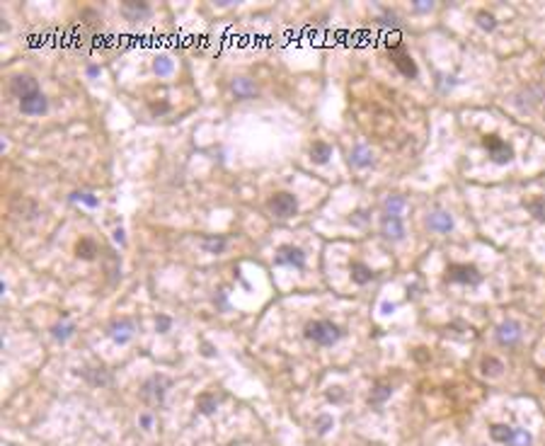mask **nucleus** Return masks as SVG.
Returning a JSON list of instances; mask_svg holds the SVG:
<instances>
[{"label":"nucleus","instance_id":"1","mask_svg":"<svg viewBox=\"0 0 545 446\" xmlns=\"http://www.w3.org/2000/svg\"><path fill=\"white\" fill-rule=\"evenodd\" d=\"M306 337L310 342L323 344V347H330L342 337V330L330 320H313L306 325Z\"/></svg>","mask_w":545,"mask_h":446},{"label":"nucleus","instance_id":"2","mask_svg":"<svg viewBox=\"0 0 545 446\" xmlns=\"http://www.w3.org/2000/svg\"><path fill=\"white\" fill-rule=\"evenodd\" d=\"M267 206H269V211H272L276 218H291V216H296V211H298L296 197L289 194V192H276V194L267 201Z\"/></svg>","mask_w":545,"mask_h":446},{"label":"nucleus","instance_id":"3","mask_svg":"<svg viewBox=\"0 0 545 446\" xmlns=\"http://www.w3.org/2000/svg\"><path fill=\"white\" fill-rule=\"evenodd\" d=\"M482 274L477 272V267L473 265H451L446 269V282H458V284H480Z\"/></svg>","mask_w":545,"mask_h":446},{"label":"nucleus","instance_id":"4","mask_svg":"<svg viewBox=\"0 0 545 446\" xmlns=\"http://www.w3.org/2000/svg\"><path fill=\"white\" fill-rule=\"evenodd\" d=\"M167 388H170V381L158 374V376H153L151 381H145V386L141 388V395H143L148 403H162Z\"/></svg>","mask_w":545,"mask_h":446},{"label":"nucleus","instance_id":"5","mask_svg":"<svg viewBox=\"0 0 545 446\" xmlns=\"http://www.w3.org/2000/svg\"><path fill=\"white\" fill-rule=\"evenodd\" d=\"M46 109H49V100H46V95L39 92V90L20 100V112L27 114V117H39V114H44Z\"/></svg>","mask_w":545,"mask_h":446},{"label":"nucleus","instance_id":"6","mask_svg":"<svg viewBox=\"0 0 545 446\" xmlns=\"http://www.w3.org/2000/svg\"><path fill=\"white\" fill-rule=\"evenodd\" d=\"M485 148L494 163H509L511 160V146L499 136H485Z\"/></svg>","mask_w":545,"mask_h":446},{"label":"nucleus","instance_id":"7","mask_svg":"<svg viewBox=\"0 0 545 446\" xmlns=\"http://www.w3.org/2000/svg\"><path fill=\"white\" fill-rule=\"evenodd\" d=\"M274 262L276 265H291V267H296V269H303L306 255L298 248H293V245H281L279 252H276V257H274Z\"/></svg>","mask_w":545,"mask_h":446},{"label":"nucleus","instance_id":"8","mask_svg":"<svg viewBox=\"0 0 545 446\" xmlns=\"http://www.w3.org/2000/svg\"><path fill=\"white\" fill-rule=\"evenodd\" d=\"M39 87H36V80L34 78H29V76H15L12 80H10V92L15 95V97H27V95H32V92H36Z\"/></svg>","mask_w":545,"mask_h":446},{"label":"nucleus","instance_id":"9","mask_svg":"<svg viewBox=\"0 0 545 446\" xmlns=\"http://www.w3.org/2000/svg\"><path fill=\"white\" fill-rule=\"evenodd\" d=\"M390 59L405 78H417V63L409 59V53H402V51H395V49H392Z\"/></svg>","mask_w":545,"mask_h":446},{"label":"nucleus","instance_id":"10","mask_svg":"<svg viewBox=\"0 0 545 446\" xmlns=\"http://www.w3.org/2000/svg\"><path fill=\"white\" fill-rule=\"evenodd\" d=\"M109 335L114 342L119 344H126L128 340H131V335H134V323L131 320H119V323H111L109 325Z\"/></svg>","mask_w":545,"mask_h":446},{"label":"nucleus","instance_id":"11","mask_svg":"<svg viewBox=\"0 0 545 446\" xmlns=\"http://www.w3.org/2000/svg\"><path fill=\"white\" fill-rule=\"evenodd\" d=\"M230 90H233V95H235L238 100L257 97V87H255V83H252L250 78H235V80H233V85H230Z\"/></svg>","mask_w":545,"mask_h":446},{"label":"nucleus","instance_id":"12","mask_svg":"<svg viewBox=\"0 0 545 446\" xmlns=\"http://www.w3.org/2000/svg\"><path fill=\"white\" fill-rule=\"evenodd\" d=\"M405 228H402L400 216H385L383 218V235L390 238V240H400Z\"/></svg>","mask_w":545,"mask_h":446},{"label":"nucleus","instance_id":"13","mask_svg":"<svg viewBox=\"0 0 545 446\" xmlns=\"http://www.w3.org/2000/svg\"><path fill=\"white\" fill-rule=\"evenodd\" d=\"M519 325L516 323H511V320H506V323H502L499 325V330H497V337H499V342L502 344H514L516 340H519Z\"/></svg>","mask_w":545,"mask_h":446},{"label":"nucleus","instance_id":"14","mask_svg":"<svg viewBox=\"0 0 545 446\" xmlns=\"http://www.w3.org/2000/svg\"><path fill=\"white\" fill-rule=\"evenodd\" d=\"M426 223H429V228H431V231H436V233H448V231H451V226H453L451 216L443 214V211H436V214H431Z\"/></svg>","mask_w":545,"mask_h":446},{"label":"nucleus","instance_id":"15","mask_svg":"<svg viewBox=\"0 0 545 446\" xmlns=\"http://www.w3.org/2000/svg\"><path fill=\"white\" fill-rule=\"evenodd\" d=\"M330 155H332V148L327 146V143H323V141H315V143L310 146V158H313V163H317V165L327 163Z\"/></svg>","mask_w":545,"mask_h":446},{"label":"nucleus","instance_id":"16","mask_svg":"<svg viewBox=\"0 0 545 446\" xmlns=\"http://www.w3.org/2000/svg\"><path fill=\"white\" fill-rule=\"evenodd\" d=\"M201 248H204V252L221 255L223 250H225V238L223 235H206L204 240H201Z\"/></svg>","mask_w":545,"mask_h":446},{"label":"nucleus","instance_id":"17","mask_svg":"<svg viewBox=\"0 0 545 446\" xmlns=\"http://www.w3.org/2000/svg\"><path fill=\"white\" fill-rule=\"evenodd\" d=\"M95 252H97V248H95V243L90 240V238H80V240L76 243V257L95 259Z\"/></svg>","mask_w":545,"mask_h":446},{"label":"nucleus","instance_id":"18","mask_svg":"<svg viewBox=\"0 0 545 446\" xmlns=\"http://www.w3.org/2000/svg\"><path fill=\"white\" fill-rule=\"evenodd\" d=\"M351 279H354L356 284H368L371 279H373V272H371L366 265L354 262V265H351Z\"/></svg>","mask_w":545,"mask_h":446},{"label":"nucleus","instance_id":"19","mask_svg":"<svg viewBox=\"0 0 545 446\" xmlns=\"http://www.w3.org/2000/svg\"><path fill=\"white\" fill-rule=\"evenodd\" d=\"M121 8H124L128 20H138V15H148V12H151V8H148L145 3H124Z\"/></svg>","mask_w":545,"mask_h":446},{"label":"nucleus","instance_id":"20","mask_svg":"<svg viewBox=\"0 0 545 446\" xmlns=\"http://www.w3.org/2000/svg\"><path fill=\"white\" fill-rule=\"evenodd\" d=\"M73 332H76V327L70 325V323H56V325L51 327V335L56 340H61V342H66Z\"/></svg>","mask_w":545,"mask_h":446},{"label":"nucleus","instance_id":"21","mask_svg":"<svg viewBox=\"0 0 545 446\" xmlns=\"http://www.w3.org/2000/svg\"><path fill=\"white\" fill-rule=\"evenodd\" d=\"M371 153H368V148H364V146H359L354 153H351V163L354 165H359V168H364V165H371Z\"/></svg>","mask_w":545,"mask_h":446},{"label":"nucleus","instance_id":"22","mask_svg":"<svg viewBox=\"0 0 545 446\" xmlns=\"http://www.w3.org/2000/svg\"><path fill=\"white\" fill-rule=\"evenodd\" d=\"M490 432H492V439H497V441H504V444H509L511 437H514V429L504 427V424H494Z\"/></svg>","mask_w":545,"mask_h":446},{"label":"nucleus","instance_id":"23","mask_svg":"<svg viewBox=\"0 0 545 446\" xmlns=\"http://www.w3.org/2000/svg\"><path fill=\"white\" fill-rule=\"evenodd\" d=\"M153 70L158 73V76H170L172 73V61L170 59H165V56H160V59H155L153 61Z\"/></svg>","mask_w":545,"mask_h":446},{"label":"nucleus","instance_id":"24","mask_svg":"<svg viewBox=\"0 0 545 446\" xmlns=\"http://www.w3.org/2000/svg\"><path fill=\"white\" fill-rule=\"evenodd\" d=\"M196 405H199V412H204V415H211V412L216 410V405H218V403H216V398H213V395L204 393L201 398H199V403H196Z\"/></svg>","mask_w":545,"mask_h":446},{"label":"nucleus","instance_id":"25","mask_svg":"<svg viewBox=\"0 0 545 446\" xmlns=\"http://www.w3.org/2000/svg\"><path fill=\"white\" fill-rule=\"evenodd\" d=\"M385 206H388L390 216H400L402 209H405V199H402V197H390L388 201H385Z\"/></svg>","mask_w":545,"mask_h":446},{"label":"nucleus","instance_id":"26","mask_svg":"<svg viewBox=\"0 0 545 446\" xmlns=\"http://www.w3.org/2000/svg\"><path fill=\"white\" fill-rule=\"evenodd\" d=\"M477 25L482 27V29H487V32H492L494 27H497V22H494V17L490 12H477Z\"/></svg>","mask_w":545,"mask_h":446},{"label":"nucleus","instance_id":"27","mask_svg":"<svg viewBox=\"0 0 545 446\" xmlns=\"http://www.w3.org/2000/svg\"><path fill=\"white\" fill-rule=\"evenodd\" d=\"M531 444V437H528L526 432H521V429H514V437H511L509 446H528Z\"/></svg>","mask_w":545,"mask_h":446},{"label":"nucleus","instance_id":"28","mask_svg":"<svg viewBox=\"0 0 545 446\" xmlns=\"http://www.w3.org/2000/svg\"><path fill=\"white\" fill-rule=\"evenodd\" d=\"M73 201H85L87 206H97V204H100V199L95 197V194H90V192H76V194H73Z\"/></svg>","mask_w":545,"mask_h":446},{"label":"nucleus","instance_id":"29","mask_svg":"<svg viewBox=\"0 0 545 446\" xmlns=\"http://www.w3.org/2000/svg\"><path fill=\"white\" fill-rule=\"evenodd\" d=\"M528 209L533 211L536 218H545V199H533V201H528Z\"/></svg>","mask_w":545,"mask_h":446},{"label":"nucleus","instance_id":"30","mask_svg":"<svg viewBox=\"0 0 545 446\" xmlns=\"http://www.w3.org/2000/svg\"><path fill=\"white\" fill-rule=\"evenodd\" d=\"M172 325V320L167 315H158L155 318V327H158V332H167Z\"/></svg>","mask_w":545,"mask_h":446},{"label":"nucleus","instance_id":"31","mask_svg":"<svg viewBox=\"0 0 545 446\" xmlns=\"http://www.w3.org/2000/svg\"><path fill=\"white\" fill-rule=\"evenodd\" d=\"M151 109H153V114H162V112L170 109V104H167V102H160V104L155 102V104H151Z\"/></svg>","mask_w":545,"mask_h":446},{"label":"nucleus","instance_id":"32","mask_svg":"<svg viewBox=\"0 0 545 446\" xmlns=\"http://www.w3.org/2000/svg\"><path fill=\"white\" fill-rule=\"evenodd\" d=\"M141 424H143V429H151L153 427V417L151 415H141Z\"/></svg>","mask_w":545,"mask_h":446},{"label":"nucleus","instance_id":"33","mask_svg":"<svg viewBox=\"0 0 545 446\" xmlns=\"http://www.w3.org/2000/svg\"><path fill=\"white\" fill-rule=\"evenodd\" d=\"M87 76H90V78L100 76V66H90V68H87Z\"/></svg>","mask_w":545,"mask_h":446},{"label":"nucleus","instance_id":"34","mask_svg":"<svg viewBox=\"0 0 545 446\" xmlns=\"http://www.w3.org/2000/svg\"><path fill=\"white\" fill-rule=\"evenodd\" d=\"M114 240H117V243H124V231H121V228H117V231H114Z\"/></svg>","mask_w":545,"mask_h":446}]
</instances>
